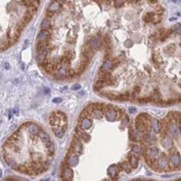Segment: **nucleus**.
<instances>
[{
	"instance_id": "obj_25",
	"label": "nucleus",
	"mask_w": 181,
	"mask_h": 181,
	"mask_svg": "<svg viewBox=\"0 0 181 181\" xmlns=\"http://www.w3.org/2000/svg\"><path fill=\"white\" fill-rule=\"evenodd\" d=\"M100 69L105 72H109L110 70L112 69V62L110 60H105L102 63V67H100Z\"/></svg>"
},
{
	"instance_id": "obj_41",
	"label": "nucleus",
	"mask_w": 181,
	"mask_h": 181,
	"mask_svg": "<svg viewBox=\"0 0 181 181\" xmlns=\"http://www.w3.org/2000/svg\"><path fill=\"white\" fill-rule=\"evenodd\" d=\"M140 90H141V88L137 85V86H135L134 88H133V90H132V92H134V93H136V94H138V93H139V92H140Z\"/></svg>"
},
{
	"instance_id": "obj_42",
	"label": "nucleus",
	"mask_w": 181,
	"mask_h": 181,
	"mask_svg": "<svg viewBox=\"0 0 181 181\" xmlns=\"http://www.w3.org/2000/svg\"><path fill=\"white\" fill-rule=\"evenodd\" d=\"M120 61L117 59V58H115V59L113 60V62H112V69L113 68H115L116 66H118L119 65H120V63H119Z\"/></svg>"
},
{
	"instance_id": "obj_10",
	"label": "nucleus",
	"mask_w": 181,
	"mask_h": 181,
	"mask_svg": "<svg viewBox=\"0 0 181 181\" xmlns=\"http://www.w3.org/2000/svg\"><path fill=\"white\" fill-rule=\"evenodd\" d=\"M85 130H83L81 126H78L76 129H75V132H76V135L83 141H89L90 140V136L87 134L86 132L84 131Z\"/></svg>"
},
{
	"instance_id": "obj_37",
	"label": "nucleus",
	"mask_w": 181,
	"mask_h": 181,
	"mask_svg": "<svg viewBox=\"0 0 181 181\" xmlns=\"http://www.w3.org/2000/svg\"><path fill=\"white\" fill-rule=\"evenodd\" d=\"M138 102L141 103H147L150 102H153L152 97H144V98H139L138 99Z\"/></svg>"
},
{
	"instance_id": "obj_29",
	"label": "nucleus",
	"mask_w": 181,
	"mask_h": 181,
	"mask_svg": "<svg viewBox=\"0 0 181 181\" xmlns=\"http://www.w3.org/2000/svg\"><path fill=\"white\" fill-rule=\"evenodd\" d=\"M83 54H85L86 55H88L89 57H90L92 55H93V49L92 48V47L90 46V45H89V43H88V45H85L84 47H83Z\"/></svg>"
},
{
	"instance_id": "obj_14",
	"label": "nucleus",
	"mask_w": 181,
	"mask_h": 181,
	"mask_svg": "<svg viewBox=\"0 0 181 181\" xmlns=\"http://www.w3.org/2000/svg\"><path fill=\"white\" fill-rule=\"evenodd\" d=\"M50 38V33L48 30L46 29H41V31L39 32L38 35H37V40L38 41H45L48 42Z\"/></svg>"
},
{
	"instance_id": "obj_49",
	"label": "nucleus",
	"mask_w": 181,
	"mask_h": 181,
	"mask_svg": "<svg viewBox=\"0 0 181 181\" xmlns=\"http://www.w3.org/2000/svg\"><path fill=\"white\" fill-rule=\"evenodd\" d=\"M4 66H5V68H6V69H9V68H10V65H8L7 63H5V65H4Z\"/></svg>"
},
{
	"instance_id": "obj_15",
	"label": "nucleus",
	"mask_w": 181,
	"mask_h": 181,
	"mask_svg": "<svg viewBox=\"0 0 181 181\" xmlns=\"http://www.w3.org/2000/svg\"><path fill=\"white\" fill-rule=\"evenodd\" d=\"M119 172H120V168L117 165H111L108 168V175L111 178L118 177Z\"/></svg>"
},
{
	"instance_id": "obj_23",
	"label": "nucleus",
	"mask_w": 181,
	"mask_h": 181,
	"mask_svg": "<svg viewBox=\"0 0 181 181\" xmlns=\"http://www.w3.org/2000/svg\"><path fill=\"white\" fill-rule=\"evenodd\" d=\"M50 27H51V17H45L44 19H43L42 23H41V28L48 30Z\"/></svg>"
},
{
	"instance_id": "obj_7",
	"label": "nucleus",
	"mask_w": 181,
	"mask_h": 181,
	"mask_svg": "<svg viewBox=\"0 0 181 181\" xmlns=\"http://www.w3.org/2000/svg\"><path fill=\"white\" fill-rule=\"evenodd\" d=\"M78 154L72 152L69 150V153L65 157V163L70 167H75L77 166V164L79 162V158H78Z\"/></svg>"
},
{
	"instance_id": "obj_9",
	"label": "nucleus",
	"mask_w": 181,
	"mask_h": 181,
	"mask_svg": "<svg viewBox=\"0 0 181 181\" xmlns=\"http://www.w3.org/2000/svg\"><path fill=\"white\" fill-rule=\"evenodd\" d=\"M27 130H28L30 134L31 135H34V136L39 135L40 131L42 130L41 127L38 124L35 123V122H29L28 126H27Z\"/></svg>"
},
{
	"instance_id": "obj_40",
	"label": "nucleus",
	"mask_w": 181,
	"mask_h": 181,
	"mask_svg": "<svg viewBox=\"0 0 181 181\" xmlns=\"http://www.w3.org/2000/svg\"><path fill=\"white\" fill-rule=\"evenodd\" d=\"M65 56L67 58V59H69V60L71 61L73 58L74 57V53L73 51H66L65 53Z\"/></svg>"
},
{
	"instance_id": "obj_12",
	"label": "nucleus",
	"mask_w": 181,
	"mask_h": 181,
	"mask_svg": "<svg viewBox=\"0 0 181 181\" xmlns=\"http://www.w3.org/2000/svg\"><path fill=\"white\" fill-rule=\"evenodd\" d=\"M89 45L93 50H97L100 48V45H102V40H100L98 36H93L90 39Z\"/></svg>"
},
{
	"instance_id": "obj_21",
	"label": "nucleus",
	"mask_w": 181,
	"mask_h": 181,
	"mask_svg": "<svg viewBox=\"0 0 181 181\" xmlns=\"http://www.w3.org/2000/svg\"><path fill=\"white\" fill-rule=\"evenodd\" d=\"M103 114H104L103 110L94 108V110H92V118H94V119H96V120H100V119H102Z\"/></svg>"
},
{
	"instance_id": "obj_8",
	"label": "nucleus",
	"mask_w": 181,
	"mask_h": 181,
	"mask_svg": "<svg viewBox=\"0 0 181 181\" xmlns=\"http://www.w3.org/2000/svg\"><path fill=\"white\" fill-rule=\"evenodd\" d=\"M161 145L162 147L165 148V150H170L174 146V142L172 138L170 137L168 134H165L162 135V139H161Z\"/></svg>"
},
{
	"instance_id": "obj_6",
	"label": "nucleus",
	"mask_w": 181,
	"mask_h": 181,
	"mask_svg": "<svg viewBox=\"0 0 181 181\" xmlns=\"http://www.w3.org/2000/svg\"><path fill=\"white\" fill-rule=\"evenodd\" d=\"M71 168L72 167L68 166L66 163L63 164V166L62 168V174H61V178L63 180H72L73 179V171Z\"/></svg>"
},
{
	"instance_id": "obj_27",
	"label": "nucleus",
	"mask_w": 181,
	"mask_h": 181,
	"mask_svg": "<svg viewBox=\"0 0 181 181\" xmlns=\"http://www.w3.org/2000/svg\"><path fill=\"white\" fill-rule=\"evenodd\" d=\"M45 148H46V150L47 151H48L51 155H53L55 152V143L49 140L48 142H46L45 143Z\"/></svg>"
},
{
	"instance_id": "obj_18",
	"label": "nucleus",
	"mask_w": 181,
	"mask_h": 181,
	"mask_svg": "<svg viewBox=\"0 0 181 181\" xmlns=\"http://www.w3.org/2000/svg\"><path fill=\"white\" fill-rule=\"evenodd\" d=\"M143 140H144L146 143H148V144H152V143L155 142L156 137L154 136L153 134H151L150 131H148L144 134V137H143Z\"/></svg>"
},
{
	"instance_id": "obj_47",
	"label": "nucleus",
	"mask_w": 181,
	"mask_h": 181,
	"mask_svg": "<svg viewBox=\"0 0 181 181\" xmlns=\"http://www.w3.org/2000/svg\"><path fill=\"white\" fill-rule=\"evenodd\" d=\"M125 2L129 4H138V0H125Z\"/></svg>"
},
{
	"instance_id": "obj_38",
	"label": "nucleus",
	"mask_w": 181,
	"mask_h": 181,
	"mask_svg": "<svg viewBox=\"0 0 181 181\" xmlns=\"http://www.w3.org/2000/svg\"><path fill=\"white\" fill-rule=\"evenodd\" d=\"M153 59H154V62H155L156 63H161L163 62L162 57L159 55H158V54H154L153 55Z\"/></svg>"
},
{
	"instance_id": "obj_45",
	"label": "nucleus",
	"mask_w": 181,
	"mask_h": 181,
	"mask_svg": "<svg viewBox=\"0 0 181 181\" xmlns=\"http://www.w3.org/2000/svg\"><path fill=\"white\" fill-rule=\"evenodd\" d=\"M53 102L54 103H60L62 102V98H55L54 100H53Z\"/></svg>"
},
{
	"instance_id": "obj_5",
	"label": "nucleus",
	"mask_w": 181,
	"mask_h": 181,
	"mask_svg": "<svg viewBox=\"0 0 181 181\" xmlns=\"http://www.w3.org/2000/svg\"><path fill=\"white\" fill-rule=\"evenodd\" d=\"M81 139L75 135L73 138V140L71 143V148H70V151L74 152L76 154H81L83 151V145H82V142H81Z\"/></svg>"
},
{
	"instance_id": "obj_35",
	"label": "nucleus",
	"mask_w": 181,
	"mask_h": 181,
	"mask_svg": "<svg viewBox=\"0 0 181 181\" xmlns=\"http://www.w3.org/2000/svg\"><path fill=\"white\" fill-rule=\"evenodd\" d=\"M172 31L175 34L181 35V24H177L172 27Z\"/></svg>"
},
{
	"instance_id": "obj_43",
	"label": "nucleus",
	"mask_w": 181,
	"mask_h": 181,
	"mask_svg": "<svg viewBox=\"0 0 181 181\" xmlns=\"http://www.w3.org/2000/svg\"><path fill=\"white\" fill-rule=\"evenodd\" d=\"M72 89H73V90H80V89H81V85H80L79 83H76V84L73 85Z\"/></svg>"
},
{
	"instance_id": "obj_13",
	"label": "nucleus",
	"mask_w": 181,
	"mask_h": 181,
	"mask_svg": "<svg viewBox=\"0 0 181 181\" xmlns=\"http://www.w3.org/2000/svg\"><path fill=\"white\" fill-rule=\"evenodd\" d=\"M61 7H62V4L58 1V0H52V2L50 3V6L48 8H47V10L56 13V12L60 11Z\"/></svg>"
},
{
	"instance_id": "obj_30",
	"label": "nucleus",
	"mask_w": 181,
	"mask_h": 181,
	"mask_svg": "<svg viewBox=\"0 0 181 181\" xmlns=\"http://www.w3.org/2000/svg\"><path fill=\"white\" fill-rule=\"evenodd\" d=\"M53 131H54L55 135L57 138H63V134H65V132L62 128H53Z\"/></svg>"
},
{
	"instance_id": "obj_28",
	"label": "nucleus",
	"mask_w": 181,
	"mask_h": 181,
	"mask_svg": "<svg viewBox=\"0 0 181 181\" xmlns=\"http://www.w3.org/2000/svg\"><path fill=\"white\" fill-rule=\"evenodd\" d=\"M39 138H40V140L44 142V143H46V142H48L50 140V136L49 134L47 132L44 131V130H41L40 133H39Z\"/></svg>"
},
{
	"instance_id": "obj_26",
	"label": "nucleus",
	"mask_w": 181,
	"mask_h": 181,
	"mask_svg": "<svg viewBox=\"0 0 181 181\" xmlns=\"http://www.w3.org/2000/svg\"><path fill=\"white\" fill-rule=\"evenodd\" d=\"M5 159H6V161H7V163L9 165V166H11L13 168H15V169H17V162L15 161V159L11 157V156H9V155H6L5 156Z\"/></svg>"
},
{
	"instance_id": "obj_4",
	"label": "nucleus",
	"mask_w": 181,
	"mask_h": 181,
	"mask_svg": "<svg viewBox=\"0 0 181 181\" xmlns=\"http://www.w3.org/2000/svg\"><path fill=\"white\" fill-rule=\"evenodd\" d=\"M104 115L109 121H113L118 118V113L115 107H112L111 105H105L104 107Z\"/></svg>"
},
{
	"instance_id": "obj_22",
	"label": "nucleus",
	"mask_w": 181,
	"mask_h": 181,
	"mask_svg": "<svg viewBox=\"0 0 181 181\" xmlns=\"http://www.w3.org/2000/svg\"><path fill=\"white\" fill-rule=\"evenodd\" d=\"M24 5L27 7H33L37 8L40 5V0H24Z\"/></svg>"
},
{
	"instance_id": "obj_33",
	"label": "nucleus",
	"mask_w": 181,
	"mask_h": 181,
	"mask_svg": "<svg viewBox=\"0 0 181 181\" xmlns=\"http://www.w3.org/2000/svg\"><path fill=\"white\" fill-rule=\"evenodd\" d=\"M132 152L135 154H140L142 152V147L140 145H133L132 146Z\"/></svg>"
},
{
	"instance_id": "obj_3",
	"label": "nucleus",
	"mask_w": 181,
	"mask_h": 181,
	"mask_svg": "<svg viewBox=\"0 0 181 181\" xmlns=\"http://www.w3.org/2000/svg\"><path fill=\"white\" fill-rule=\"evenodd\" d=\"M158 154H159V150L157 147L148 148L145 150V158L147 159L148 164H150L151 166V164L154 163L155 159L158 157Z\"/></svg>"
},
{
	"instance_id": "obj_46",
	"label": "nucleus",
	"mask_w": 181,
	"mask_h": 181,
	"mask_svg": "<svg viewBox=\"0 0 181 181\" xmlns=\"http://www.w3.org/2000/svg\"><path fill=\"white\" fill-rule=\"evenodd\" d=\"M55 15V12H52V11H49V10H47L46 11V17H52L53 15Z\"/></svg>"
},
{
	"instance_id": "obj_39",
	"label": "nucleus",
	"mask_w": 181,
	"mask_h": 181,
	"mask_svg": "<svg viewBox=\"0 0 181 181\" xmlns=\"http://www.w3.org/2000/svg\"><path fill=\"white\" fill-rule=\"evenodd\" d=\"M32 15H30V14H28V13H25V15H24V19H23V22L25 23V24H28L30 21H31V19H32Z\"/></svg>"
},
{
	"instance_id": "obj_2",
	"label": "nucleus",
	"mask_w": 181,
	"mask_h": 181,
	"mask_svg": "<svg viewBox=\"0 0 181 181\" xmlns=\"http://www.w3.org/2000/svg\"><path fill=\"white\" fill-rule=\"evenodd\" d=\"M154 165H155V168L157 170H166L169 169L168 166V157L166 154H160L154 161Z\"/></svg>"
},
{
	"instance_id": "obj_24",
	"label": "nucleus",
	"mask_w": 181,
	"mask_h": 181,
	"mask_svg": "<svg viewBox=\"0 0 181 181\" xmlns=\"http://www.w3.org/2000/svg\"><path fill=\"white\" fill-rule=\"evenodd\" d=\"M120 168L122 170H124L126 173H130L132 168H133L129 161H123V162H121L120 164Z\"/></svg>"
},
{
	"instance_id": "obj_1",
	"label": "nucleus",
	"mask_w": 181,
	"mask_h": 181,
	"mask_svg": "<svg viewBox=\"0 0 181 181\" xmlns=\"http://www.w3.org/2000/svg\"><path fill=\"white\" fill-rule=\"evenodd\" d=\"M168 166L170 170L181 168V155L177 151H171L168 155Z\"/></svg>"
},
{
	"instance_id": "obj_31",
	"label": "nucleus",
	"mask_w": 181,
	"mask_h": 181,
	"mask_svg": "<svg viewBox=\"0 0 181 181\" xmlns=\"http://www.w3.org/2000/svg\"><path fill=\"white\" fill-rule=\"evenodd\" d=\"M49 45L48 42H45V41H38L37 42V45H36V51L38 52L42 49H44L45 47H46L47 45Z\"/></svg>"
},
{
	"instance_id": "obj_50",
	"label": "nucleus",
	"mask_w": 181,
	"mask_h": 181,
	"mask_svg": "<svg viewBox=\"0 0 181 181\" xmlns=\"http://www.w3.org/2000/svg\"><path fill=\"white\" fill-rule=\"evenodd\" d=\"M112 1H114V0H105V2H106V3H108V4L112 3Z\"/></svg>"
},
{
	"instance_id": "obj_34",
	"label": "nucleus",
	"mask_w": 181,
	"mask_h": 181,
	"mask_svg": "<svg viewBox=\"0 0 181 181\" xmlns=\"http://www.w3.org/2000/svg\"><path fill=\"white\" fill-rule=\"evenodd\" d=\"M77 70H74V69H69L68 72H67V76L68 77H70V78H73V77H75L78 73Z\"/></svg>"
},
{
	"instance_id": "obj_48",
	"label": "nucleus",
	"mask_w": 181,
	"mask_h": 181,
	"mask_svg": "<svg viewBox=\"0 0 181 181\" xmlns=\"http://www.w3.org/2000/svg\"><path fill=\"white\" fill-rule=\"evenodd\" d=\"M129 111L130 113H135L136 112V109L135 108H130L129 109Z\"/></svg>"
},
{
	"instance_id": "obj_32",
	"label": "nucleus",
	"mask_w": 181,
	"mask_h": 181,
	"mask_svg": "<svg viewBox=\"0 0 181 181\" xmlns=\"http://www.w3.org/2000/svg\"><path fill=\"white\" fill-rule=\"evenodd\" d=\"M120 123H121V127H123V128H125V127H127L128 125H129V123H130V118H129V116L125 115L123 118L120 120Z\"/></svg>"
},
{
	"instance_id": "obj_16",
	"label": "nucleus",
	"mask_w": 181,
	"mask_h": 181,
	"mask_svg": "<svg viewBox=\"0 0 181 181\" xmlns=\"http://www.w3.org/2000/svg\"><path fill=\"white\" fill-rule=\"evenodd\" d=\"M151 128L156 134H158L161 131V127H160V122L156 119L151 120Z\"/></svg>"
},
{
	"instance_id": "obj_17",
	"label": "nucleus",
	"mask_w": 181,
	"mask_h": 181,
	"mask_svg": "<svg viewBox=\"0 0 181 181\" xmlns=\"http://www.w3.org/2000/svg\"><path fill=\"white\" fill-rule=\"evenodd\" d=\"M130 164L131 165V167L133 168H137L138 166H139V158L137 156H135L134 154H130L129 155V160Z\"/></svg>"
},
{
	"instance_id": "obj_19",
	"label": "nucleus",
	"mask_w": 181,
	"mask_h": 181,
	"mask_svg": "<svg viewBox=\"0 0 181 181\" xmlns=\"http://www.w3.org/2000/svg\"><path fill=\"white\" fill-rule=\"evenodd\" d=\"M105 86H107V84L105 83V80L103 78H99L98 81H96V83H95L93 88L96 92H99L100 90H102Z\"/></svg>"
},
{
	"instance_id": "obj_20",
	"label": "nucleus",
	"mask_w": 181,
	"mask_h": 181,
	"mask_svg": "<svg viewBox=\"0 0 181 181\" xmlns=\"http://www.w3.org/2000/svg\"><path fill=\"white\" fill-rule=\"evenodd\" d=\"M157 17V14L154 13V12H148L146 13V15L143 17V21L146 23H153V21L155 20Z\"/></svg>"
},
{
	"instance_id": "obj_36",
	"label": "nucleus",
	"mask_w": 181,
	"mask_h": 181,
	"mask_svg": "<svg viewBox=\"0 0 181 181\" xmlns=\"http://www.w3.org/2000/svg\"><path fill=\"white\" fill-rule=\"evenodd\" d=\"M113 4L115 7L119 8V7H123V5L125 4V0H114Z\"/></svg>"
},
{
	"instance_id": "obj_44",
	"label": "nucleus",
	"mask_w": 181,
	"mask_h": 181,
	"mask_svg": "<svg viewBox=\"0 0 181 181\" xmlns=\"http://www.w3.org/2000/svg\"><path fill=\"white\" fill-rule=\"evenodd\" d=\"M124 45H125L127 47H131V46H132V45H133V43H132V41H131V40H127V41L124 43Z\"/></svg>"
},
{
	"instance_id": "obj_11",
	"label": "nucleus",
	"mask_w": 181,
	"mask_h": 181,
	"mask_svg": "<svg viewBox=\"0 0 181 181\" xmlns=\"http://www.w3.org/2000/svg\"><path fill=\"white\" fill-rule=\"evenodd\" d=\"M92 125V118H89V117H85V118L80 119V126H81L83 130H89L90 129V127Z\"/></svg>"
}]
</instances>
